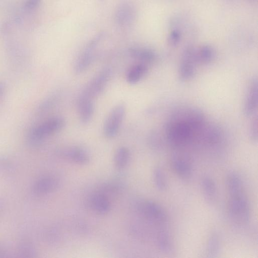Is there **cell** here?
Returning a JSON list of instances; mask_svg holds the SVG:
<instances>
[{"instance_id":"obj_18","label":"cell","mask_w":258,"mask_h":258,"mask_svg":"<svg viewBox=\"0 0 258 258\" xmlns=\"http://www.w3.org/2000/svg\"><path fill=\"white\" fill-rule=\"evenodd\" d=\"M215 51L210 45L204 44L198 47H195V56L197 63L206 64L214 59Z\"/></svg>"},{"instance_id":"obj_29","label":"cell","mask_w":258,"mask_h":258,"mask_svg":"<svg viewBox=\"0 0 258 258\" xmlns=\"http://www.w3.org/2000/svg\"><path fill=\"white\" fill-rule=\"evenodd\" d=\"M6 91V86L4 83H0V99L4 95Z\"/></svg>"},{"instance_id":"obj_3","label":"cell","mask_w":258,"mask_h":258,"mask_svg":"<svg viewBox=\"0 0 258 258\" xmlns=\"http://www.w3.org/2000/svg\"><path fill=\"white\" fill-rule=\"evenodd\" d=\"M227 208L231 217L239 223L245 224L250 218V206L244 192L230 195Z\"/></svg>"},{"instance_id":"obj_14","label":"cell","mask_w":258,"mask_h":258,"mask_svg":"<svg viewBox=\"0 0 258 258\" xmlns=\"http://www.w3.org/2000/svg\"><path fill=\"white\" fill-rule=\"evenodd\" d=\"M89 205L94 212L101 215L108 213L111 208L109 199L99 191L90 196Z\"/></svg>"},{"instance_id":"obj_12","label":"cell","mask_w":258,"mask_h":258,"mask_svg":"<svg viewBox=\"0 0 258 258\" xmlns=\"http://www.w3.org/2000/svg\"><path fill=\"white\" fill-rule=\"evenodd\" d=\"M257 106V81L253 79L249 84L243 105V112L250 116L255 111Z\"/></svg>"},{"instance_id":"obj_2","label":"cell","mask_w":258,"mask_h":258,"mask_svg":"<svg viewBox=\"0 0 258 258\" xmlns=\"http://www.w3.org/2000/svg\"><path fill=\"white\" fill-rule=\"evenodd\" d=\"M65 125L66 120L62 117L50 118L32 128L28 134V140L33 144L39 143L45 138L61 131Z\"/></svg>"},{"instance_id":"obj_5","label":"cell","mask_w":258,"mask_h":258,"mask_svg":"<svg viewBox=\"0 0 258 258\" xmlns=\"http://www.w3.org/2000/svg\"><path fill=\"white\" fill-rule=\"evenodd\" d=\"M138 209L142 216L150 222L163 226L168 222L164 209L154 202L144 201L139 204Z\"/></svg>"},{"instance_id":"obj_7","label":"cell","mask_w":258,"mask_h":258,"mask_svg":"<svg viewBox=\"0 0 258 258\" xmlns=\"http://www.w3.org/2000/svg\"><path fill=\"white\" fill-rule=\"evenodd\" d=\"M102 37V34H101L94 37L87 44L77 58L74 67V70L76 74L83 73L90 66L93 58L94 51Z\"/></svg>"},{"instance_id":"obj_19","label":"cell","mask_w":258,"mask_h":258,"mask_svg":"<svg viewBox=\"0 0 258 258\" xmlns=\"http://www.w3.org/2000/svg\"><path fill=\"white\" fill-rule=\"evenodd\" d=\"M201 183L206 200L209 203L214 202L217 196V188L214 181L210 177L205 176L202 178Z\"/></svg>"},{"instance_id":"obj_27","label":"cell","mask_w":258,"mask_h":258,"mask_svg":"<svg viewBox=\"0 0 258 258\" xmlns=\"http://www.w3.org/2000/svg\"><path fill=\"white\" fill-rule=\"evenodd\" d=\"M41 0H25L23 4V8L26 11H32L37 8L40 4Z\"/></svg>"},{"instance_id":"obj_24","label":"cell","mask_w":258,"mask_h":258,"mask_svg":"<svg viewBox=\"0 0 258 258\" xmlns=\"http://www.w3.org/2000/svg\"><path fill=\"white\" fill-rule=\"evenodd\" d=\"M157 244L161 250L165 252L171 251L173 243L169 234L165 231H161L158 234Z\"/></svg>"},{"instance_id":"obj_25","label":"cell","mask_w":258,"mask_h":258,"mask_svg":"<svg viewBox=\"0 0 258 258\" xmlns=\"http://www.w3.org/2000/svg\"><path fill=\"white\" fill-rule=\"evenodd\" d=\"M153 181L156 188L160 190H165L167 186L166 178L163 169L159 166L156 167L153 173Z\"/></svg>"},{"instance_id":"obj_15","label":"cell","mask_w":258,"mask_h":258,"mask_svg":"<svg viewBox=\"0 0 258 258\" xmlns=\"http://www.w3.org/2000/svg\"><path fill=\"white\" fill-rule=\"evenodd\" d=\"M58 179L52 175L39 178L33 186V192L37 195H44L52 192L58 186Z\"/></svg>"},{"instance_id":"obj_26","label":"cell","mask_w":258,"mask_h":258,"mask_svg":"<svg viewBox=\"0 0 258 258\" xmlns=\"http://www.w3.org/2000/svg\"><path fill=\"white\" fill-rule=\"evenodd\" d=\"M182 36V33L179 28L174 27L169 32L167 37L168 44L171 46H176L180 42Z\"/></svg>"},{"instance_id":"obj_6","label":"cell","mask_w":258,"mask_h":258,"mask_svg":"<svg viewBox=\"0 0 258 258\" xmlns=\"http://www.w3.org/2000/svg\"><path fill=\"white\" fill-rule=\"evenodd\" d=\"M111 75V70L104 68L98 72L87 84L82 93L93 99L100 95L106 88Z\"/></svg>"},{"instance_id":"obj_11","label":"cell","mask_w":258,"mask_h":258,"mask_svg":"<svg viewBox=\"0 0 258 258\" xmlns=\"http://www.w3.org/2000/svg\"><path fill=\"white\" fill-rule=\"evenodd\" d=\"M77 108L81 122L84 124L88 123L94 111L93 99L81 93L77 100Z\"/></svg>"},{"instance_id":"obj_22","label":"cell","mask_w":258,"mask_h":258,"mask_svg":"<svg viewBox=\"0 0 258 258\" xmlns=\"http://www.w3.org/2000/svg\"><path fill=\"white\" fill-rule=\"evenodd\" d=\"M130 158V152L126 147H120L115 151L113 161L114 164L118 170L124 169L128 164Z\"/></svg>"},{"instance_id":"obj_28","label":"cell","mask_w":258,"mask_h":258,"mask_svg":"<svg viewBox=\"0 0 258 258\" xmlns=\"http://www.w3.org/2000/svg\"><path fill=\"white\" fill-rule=\"evenodd\" d=\"M249 136L253 141L257 140V119L256 116L252 120L249 129Z\"/></svg>"},{"instance_id":"obj_16","label":"cell","mask_w":258,"mask_h":258,"mask_svg":"<svg viewBox=\"0 0 258 258\" xmlns=\"http://www.w3.org/2000/svg\"><path fill=\"white\" fill-rule=\"evenodd\" d=\"M128 51L131 57L139 62L147 64L153 62L156 58L155 52L151 49L147 47H131L128 49Z\"/></svg>"},{"instance_id":"obj_10","label":"cell","mask_w":258,"mask_h":258,"mask_svg":"<svg viewBox=\"0 0 258 258\" xmlns=\"http://www.w3.org/2000/svg\"><path fill=\"white\" fill-rule=\"evenodd\" d=\"M136 16L135 8L128 2L119 4L115 10L114 20L120 27H127L134 22Z\"/></svg>"},{"instance_id":"obj_13","label":"cell","mask_w":258,"mask_h":258,"mask_svg":"<svg viewBox=\"0 0 258 258\" xmlns=\"http://www.w3.org/2000/svg\"><path fill=\"white\" fill-rule=\"evenodd\" d=\"M170 165L173 171L182 179H188L192 175L191 164L184 157L179 155L173 156L171 158Z\"/></svg>"},{"instance_id":"obj_1","label":"cell","mask_w":258,"mask_h":258,"mask_svg":"<svg viewBox=\"0 0 258 258\" xmlns=\"http://www.w3.org/2000/svg\"><path fill=\"white\" fill-rule=\"evenodd\" d=\"M204 124L205 117L200 110L191 107L179 108L167 124V140L175 147L185 145L202 133Z\"/></svg>"},{"instance_id":"obj_23","label":"cell","mask_w":258,"mask_h":258,"mask_svg":"<svg viewBox=\"0 0 258 258\" xmlns=\"http://www.w3.org/2000/svg\"><path fill=\"white\" fill-rule=\"evenodd\" d=\"M220 249V239L216 232H212L208 240L207 252L208 257L217 256Z\"/></svg>"},{"instance_id":"obj_20","label":"cell","mask_w":258,"mask_h":258,"mask_svg":"<svg viewBox=\"0 0 258 258\" xmlns=\"http://www.w3.org/2000/svg\"><path fill=\"white\" fill-rule=\"evenodd\" d=\"M226 182L229 195L244 192L242 180L236 173L230 172L226 177Z\"/></svg>"},{"instance_id":"obj_9","label":"cell","mask_w":258,"mask_h":258,"mask_svg":"<svg viewBox=\"0 0 258 258\" xmlns=\"http://www.w3.org/2000/svg\"><path fill=\"white\" fill-rule=\"evenodd\" d=\"M58 156L79 165L87 164L90 161V155L83 148L76 146H66L57 149Z\"/></svg>"},{"instance_id":"obj_21","label":"cell","mask_w":258,"mask_h":258,"mask_svg":"<svg viewBox=\"0 0 258 258\" xmlns=\"http://www.w3.org/2000/svg\"><path fill=\"white\" fill-rule=\"evenodd\" d=\"M60 99V94L54 93L44 99L38 106L36 114L42 115L53 109Z\"/></svg>"},{"instance_id":"obj_8","label":"cell","mask_w":258,"mask_h":258,"mask_svg":"<svg viewBox=\"0 0 258 258\" xmlns=\"http://www.w3.org/2000/svg\"><path fill=\"white\" fill-rule=\"evenodd\" d=\"M195 47L186 48L182 53L178 69V77L180 80L187 81L192 79L196 74Z\"/></svg>"},{"instance_id":"obj_17","label":"cell","mask_w":258,"mask_h":258,"mask_svg":"<svg viewBox=\"0 0 258 258\" xmlns=\"http://www.w3.org/2000/svg\"><path fill=\"white\" fill-rule=\"evenodd\" d=\"M148 71L147 64L138 62L128 69L126 75V81L129 84H135L147 74Z\"/></svg>"},{"instance_id":"obj_4","label":"cell","mask_w":258,"mask_h":258,"mask_svg":"<svg viewBox=\"0 0 258 258\" xmlns=\"http://www.w3.org/2000/svg\"><path fill=\"white\" fill-rule=\"evenodd\" d=\"M125 113L126 108L123 104H118L111 109L103 125V134L106 138H113L117 135L124 120Z\"/></svg>"}]
</instances>
